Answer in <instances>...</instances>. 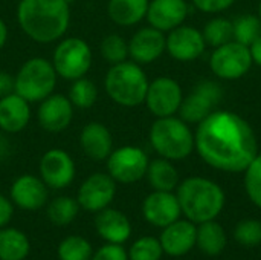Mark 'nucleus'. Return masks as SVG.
<instances>
[{
  "instance_id": "nucleus-23",
  "label": "nucleus",
  "mask_w": 261,
  "mask_h": 260,
  "mask_svg": "<svg viewBox=\"0 0 261 260\" xmlns=\"http://www.w3.org/2000/svg\"><path fill=\"white\" fill-rule=\"evenodd\" d=\"M31 121V103L12 92L0 98V130L5 133H20Z\"/></svg>"
},
{
  "instance_id": "nucleus-25",
  "label": "nucleus",
  "mask_w": 261,
  "mask_h": 260,
  "mask_svg": "<svg viewBox=\"0 0 261 260\" xmlns=\"http://www.w3.org/2000/svg\"><path fill=\"white\" fill-rule=\"evenodd\" d=\"M145 178L150 187L158 192H174L180 182L179 172L173 166V161L161 156L148 162Z\"/></svg>"
},
{
  "instance_id": "nucleus-27",
  "label": "nucleus",
  "mask_w": 261,
  "mask_h": 260,
  "mask_svg": "<svg viewBox=\"0 0 261 260\" xmlns=\"http://www.w3.org/2000/svg\"><path fill=\"white\" fill-rule=\"evenodd\" d=\"M31 253L29 238L18 228H0V260H24Z\"/></svg>"
},
{
  "instance_id": "nucleus-38",
  "label": "nucleus",
  "mask_w": 261,
  "mask_h": 260,
  "mask_svg": "<svg viewBox=\"0 0 261 260\" xmlns=\"http://www.w3.org/2000/svg\"><path fill=\"white\" fill-rule=\"evenodd\" d=\"M191 2L202 12L217 14V12H223L228 8H231L236 0H191Z\"/></svg>"
},
{
  "instance_id": "nucleus-2",
  "label": "nucleus",
  "mask_w": 261,
  "mask_h": 260,
  "mask_svg": "<svg viewBox=\"0 0 261 260\" xmlns=\"http://www.w3.org/2000/svg\"><path fill=\"white\" fill-rule=\"evenodd\" d=\"M17 23L32 41L49 44L61 40L70 25L67 0H20Z\"/></svg>"
},
{
  "instance_id": "nucleus-24",
  "label": "nucleus",
  "mask_w": 261,
  "mask_h": 260,
  "mask_svg": "<svg viewBox=\"0 0 261 260\" xmlns=\"http://www.w3.org/2000/svg\"><path fill=\"white\" fill-rule=\"evenodd\" d=\"M148 3L150 0H109L107 15L118 26H135L145 18Z\"/></svg>"
},
{
  "instance_id": "nucleus-22",
  "label": "nucleus",
  "mask_w": 261,
  "mask_h": 260,
  "mask_svg": "<svg viewBox=\"0 0 261 260\" xmlns=\"http://www.w3.org/2000/svg\"><path fill=\"white\" fill-rule=\"evenodd\" d=\"M95 230L98 236L107 244L124 245L132 236V224L128 218L116 208L107 207L96 213Z\"/></svg>"
},
{
  "instance_id": "nucleus-21",
  "label": "nucleus",
  "mask_w": 261,
  "mask_h": 260,
  "mask_svg": "<svg viewBox=\"0 0 261 260\" xmlns=\"http://www.w3.org/2000/svg\"><path fill=\"white\" fill-rule=\"evenodd\" d=\"M80 147L89 159L95 162L106 161L113 152L112 132L106 124L90 121L80 132Z\"/></svg>"
},
{
  "instance_id": "nucleus-20",
  "label": "nucleus",
  "mask_w": 261,
  "mask_h": 260,
  "mask_svg": "<svg viewBox=\"0 0 261 260\" xmlns=\"http://www.w3.org/2000/svg\"><path fill=\"white\" fill-rule=\"evenodd\" d=\"M188 11L187 0H150L145 18L150 26L162 32H170L184 25Z\"/></svg>"
},
{
  "instance_id": "nucleus-13",
  "label": "nucleus",
  "mask_w": 261,
  "mask_h": 260,
  "mask_svg": "<svg viewBox=\"0 0 261 260\" xmlns=\"http://www.w3.org/2000/svg\"><path fill=\"white\" fill-rule=\"evenodd\" d=\"M40 178L52 190H63L69 187L76 175L73 158L63 149H49L43 153L38 164Z\"/></svg>"
},
{
  "instance_id": "nucleus-33",
  "label": "nucleus",
  "mask_w": 261,
  "mask_h": 260,
  "mask_svg": "<svg viewBox=\"0 0 261 260\" xmlns=\"http://www.w3.org/2000/svg\"><path fill=\"white\" fill-rule=\"evenodd\" d=\"M99 52L104 61L110 66L128 60V41L119 34H109L99 44Z\"/></svg>"
},
{
  "instance_id": "nucleus-41",
  "label": "nucleus",
  "mask_w": 261,
  "mask_h": 260,
  "mask_svg": "<svg viewBox=\"0 0 261 260\" xmlns=\"http://www.w3.org/2000/svg\"><path fill=\"white\" fill-rule=\"evenodd\" d=\"M249 51H251V57H252V61L260 66L261 67V35L249 46Z\"/></svg>"
},
{
  "instance_id": "nucleus-17",
  "label": "nucleus",
  "mask_w": 261,
  "mask_h": 260,
  "mask_svg": "<svg viewBox=\"0 0 261 260\" xmlns=\"http://www.w3.org/2000/svg\"><path fill=\"white\" fill-rule=\"evenodd\" d=\"M142 216L150 225L158 228H165L180 219L182 210L176 193L153 190L142 202Z\"/></svg>"
},
{
  "instance_id": "nucleus-39",
  "label": "nucleus",
  "mask_w": 261,
  "mask_h": 260,
  "mask_svg": "<svg viewBox=\"0 0 261 260\" xmlns=\"http://www.w3.org/2000/svg\"><path fill=\"white\" fill-rule=\"evenodd\" d=\"M14 216V204L9 198L0 195V228L6 227Z\"/></svg>"
},
{
  "instance_id": "nucleus-9",
  "label": "nucleus",
  "mask_w": 261,
  "mask_h": 260,
  "mask_svg": "<svg viewBox=\"0 0 261 260\" xmlns=\"http://www.w3.org/2000/svg\"><path fill=\"white\" fill-rule=\"evenodd\" d=\"M252 63L254 61L249 48L234 40L219 48H214V52L210 58V67L213 74L228 81L245 77L249 72Z\"/></svg>"
},
{
  "instance_id": "nucleus-35",
  "label": "nucleus",
  "mask_w": 261,
  "mask_h": 260,
  "mask_svg": "<svg viewBox=\"0 0 261 260\" xmlns=\"http://www.w3.org/2000/svg\"><path fill=\"white\" fill-rule=\"evenodd\" d=\"M245 173V190L251 202L261 208V153L252 159Z\"/></svg>"
},
{
  "instance_id": "nucleus-26",
  "label": "nucleus",
  "mask_w": 261,
  "mask_h": 260,
  "mask_svg": "<svg viewBox=\"0 0 261 260\" xmlns=\"http://www.w3.org/2000/svg\"><path fill=\"white\" fill-rule=\"evenodd\" d=\"M196 245L206 256L222 254L228 245V239H226V233L223 227L216 219L197 224Z\"/></svg>"
},
{
  "instance_id": "nucleus-19",
  "label": "nucleus",
  "mask_w": 261,
  "mask_h": 260,
  "mask_svg": "<svg viewBox=\"0 0 261 260\" xmlns=\"http://www.w3.org/2000/svg\"><path fill=\"white\" fill-rule=\"evenodd\" d=\"M197 225L188 219H177L173 224L162 228L161 245L164 254L171 257H182L196 247Z\"/></svg>"
},
{
  "instance_id": "nucleus-10",
  "label": "nucleus",
  "mask_w": 261,
  "mask_h": 260,
  "mask_svg": "<svg viewBox=\"0 0 261 260\" xmlns=\"http://www.w3.org/2000/svg\"><path fill=\"white\" fill-rule=\"evenodd\" d=\"M220 100L222 87L217 83L210 80L200 81L190 95L184 97L179 115L188 124H199L214 112Z\"/></svg>"
},
{
  "instance_id": "nucleus-1",
  "label": "nucleus",
  "mask_w": 261,
  "mask_h": 260,
  "mask_svg": "<svg viewBox=\"0 0 261 260\" xmlns=\"http://www.w3.org/2000/svg\"><path fill=\"white\" fill-rule=\"evenodd\" d=\"M194 150L210 167L226 173H243L258 153L251 124L229 110H214L197 124Z\"/></svg>"
},
{
  "instance_id": "nucleus-34",
  "label": "nucleus",
  "mask_w": 261,
  "mask_h": 260,
  "mask_svg": "<svg viewBox=\"0 0 261 260\" xmlns=\"http://www.w3.org/2000/svg\"><path fill=\"white\" fill-rule=\"evenodd\" d=\"M127 253L130 260H161L164 256L161 241L154 236H142L136 239Z\"/></svg>"
},
{
  "instance_id": "nucleus-4",
  "label": "nucleus",
  "mask_w": 261,
  "mask_h": 260,
  "mask_svg": "<svg viewBox=\"0 0 261 260\" xmlns=\"http://www.w3.org/2000/svg\"><path fill=\"white\" fill-rule=\"evenodd\" d=\"M148 78L141 64L125 60L109 67L104 77V89L113 103L122 107H136L144 104Z\"/></svg>"
},
{
  "instance_id": "nucleus-18",
  "label": "nucleus",
  "mask_w": 261,
  "mask_h": 260,
  "mask_svg": "<svg viewBox=\"0 0 261 260\" xmlns=\"http://www.w3.org/2000/svg\"><path fill=\"white\" fill-rule=\"evenodd\" d=\"M165 43V32L153 26L141 28L128 40V57L141 66L150 64L164 55Z\"/></svg>"
},
{
  "instance_id": "nucleus-29",
  "label": "nucleus",
  "mask_w": 261,
  "mask_h": 260,
  "mask_svg": "<svg viewBox=\"0 0 261 260\" xmlns=\"http://www.w3.org/2000/svg\"><path fill=\"white\" fill-rule=\"evenodd\" d=\"M93 254L92 244L80 236V234H70L66 236L57 248V256L60 260H90Z\"/></svg>"
},
{
  "instance_id": "nucleus-15",
  "label": "nucleus",
  "mask_w": 261,
  "mask_h": 260,
  "mask_svg": "<svg viewBox=\"0 0 261 260\" xmlns=\"http://www.w3.org/2000/svg\"><path fill=\"white\" fill-rule=\"evenodd\" d=\"M9 199L12 201L14 207L26 211H35L47 205L49 187L40 176L24 173L11 184Z\"/></svg>"
},
{
  "instance_id": "nucleus-8",
  "label": "nucleus",
  "mask_w": 261,
  "mask_h": 260,
  "mask_svg": "<svg viewBox=\"0 0 261 260\" xmlns=\"http://www.w3.org/2000/svg\"><path fill=\"white\" fill-rule=\"evenodd\" d=\"M147 153L136 146H122L113 149L106 159L107 173L116 181V184H135L145 178L148 169Z\"/></svg>"
},
{
  "instance_id": "nucleus-40",
  "label": "nucleus",
  "mask_w": 261,
  "mask_h": 260,
  "mask_svg": "<svg viewBox=\"0 0 261 260\" xmlns=\"http://www.w3.org/2000/svg\"><path fill=\"white\" fill-rule=\"evenodd\" d=\"M15 92V78L8 70H0V98Z\"/></svg>"
},
{
  "instance_id": "nucleus-7",
  "label": "nucleus",
  "mask_w": 261,
  "mask_h": 260,
  "mask_svg": "<svg viewBox=\"0 0 261 260\" xmlns=\"http://www.w3.org/2000/svg\"><path fill=\"white\" fill-rule=\"evenodd\" d=\"M50 61L58 77L73 81L86 77L90 70L93 61L92 48L81 37H63L58 40Z\"/></svg>"
},
{
  "instance_id": "nucleus-5",
  "label": "nucleus",
  "mask_w": 261,
  "mask_h": 260,
  "mask_svg": "<svg viewBox=\"0 0 261 260\" xmlns=\"http://www.w3.org/2000/svg\"><path fill=\"white\" fill-rule=\"evenodd\" d=\"M148 138L154 152L170 161H182L194 150V133L188 123L176 115L156 118Z\"/></svg>"
},
{
  "instance_id": "nucleus-6",
  "label": "nucleus",
  "mask_w": 261,
  "mask_h": 260,
  "mask_svg": "<svg viewBox=\"0 0 261 260\" xmlns=\"http://www.w3.org/2000/svg\"><path fill=\"white\" fill-rule=\"evenodd\" d=\"M14 78L15 93L32 104L40 103L54 93L58 75L50 60L44 57H32L20 66Z\"/></svg>"
},
{
  "instance_id": "nucleus-16",
  "label": "nucleus",
  "mask_w": 261,
  "mask_h": 260,
  "mask_svg": "<svg viewBox=\"0 0 261 260\" xmlns=\"http://www.w3.org/2000/svg\"><path fill=\"white\" fill-rule=\"evenodd\" d=\"M38 124L49 133H60L66 130L73 120V104L67 95L52 93L38 103Z\"/></svg>"
},
{
  "instance_id": "nucleus-43",
  "label": "nucleus",
  "mask_w": 261,
  "mask_h": 260,
  "mask_svg": "<svg viewBox=\"0 0 261 260\" xmlns=\"http://www.w3.org/2000/svg\"><path fill=\"white\" fill-rule=\"evenodd\" d=\"M258 17H260V20H261V2H260V5H258Z\"/></svg>"
},
{
  "instance_id": "nucleus-32",
  "label": "nucleus",
  "mask_w": 261,
  "mask_h": 260,
  "mask_svg": "<svg viewBox=\"0 0 261 260\" xmlns=\"http://www.w3.org/2000/svg\"><path fill=\"white\" fill-rule=\"evenodd\" d=\"M232 29H234V41L249 48L261 35L260 17L251 14L240 15L232 21Z\"/></svg>"
},
{
  "instance_id": "nucleus-36",
  "label": "nucleus",
  "mask_w": 261,
  "mask_h": 260,
  "mask_svg": "<svg viewBox=\"0 0 261 260\" xmlns=\"http://www.w3.org/2000/svg\"><path fill=\"white\" fill-rule=\"evenodd\" d=\"M234 239L243 247H257L261 244V222L257 219H243L234 228Z\"/></svg>"
},
{
  "instance_id": "nucleus-3",
  "label": "nucleus",
  "mask_w": 261,
  "mask_h": 260,
  "mask_svg": "<svg viewBox=\"0 0 261 260\" xmlns=\"http://www.w3.org/2000/svg\"><path fill=\"white\" fill-rule=\"evenodd\" d=\"M176 190L182 215L196 225L214 221L225 208L226 198L223 188L208 178H187L179 182Z\"/></svg>"
},
{
  "instance_id": "nucleus-11",
  "label": "nucleus",
  "mask_w": 261,
  "mask_h": 260,
  "mask_svg": "<svg viewBox=\"0 0 261 260\" xmlns=\"http://www.w3.org/2000/svg\"><path fill=\"white\" fill-rule=\"evenodd\" d=\"M182 100V87L176 80L170 77H158L150 81L144 103L151 115H154L156 118H164L176 115L179 112Z\"/></svg>"
},
{
  "instance_id": "nucleus-37",
  "label": "nucleus",
  "mask_w": 261,
  "mask_h": 260,
  "mask_svg": "<svg viewBox=\"0 0 261 260\" xmlns=\"http://www.w3.org/2000/svg\"><path fill=\"white\" fill-rule=\"evenodd\" d=\"M90 260H130L128 253L119 244H104L96 251H93Z\"/></svg>"
},
{
  "instance_id": "nucleus-28",
  "label": "nucleus",
  "mask_w": 261,
  "mask_h": 260,
  "mask_svg": "<svg viewBox=\"0 0 261 260\" xmlns=\"http://www.w3.org/2000/svg\"><path fill=\"white\" fill-rule=\"evenodd\" d=\"M80 210L81 207L76 198H70V196H57L46 205L47 219L57 227H64L72 224L76 219Z\"/></svg>"
},
{
  "instance_id": "nucleus-30",
  "label": "nucleus",
  "mask_w": 261,
  "mask_h": 260,
  "mask_svg": "<svg viewBox=\"0 0 261 260\" xmlns=\"http://www.w3.org/2000/svg\"><path fill=\"white\" fill-rule=\"evenodd\" d=\"M67 98L76 109H90L98 100V86L87 77L72 81Z\"/></svg>"
},
{
  "instance_id": "nucleus-14",
  "label": "nucleus",
  "mask_w": 261,
  "mask_h": 260,
  "mask_svg": "<svg viewBox=\"0 0 261 260\" xmlns=\"http://www.w3.org/2000/svg\"><path fill=\"white\" fill-rule=\"evenodd\" d=\"M206 43L202 31L194 26L180 25L171 29L167 35L165 51L168 55L177 61H193L197 60L205 52Z\"/></svg>"
},
{
  "instance_id": "nucleus-42",
  "label": "nucleus",
  "mask_w": 261,
  "mask_h": 260,
  "mask_svg": "<svg viewBox=\"0 0 261 260\" xmlns=\"http://www.w3.org/2000/svg\"><path fill=\"white\" fill-rule=\"evenodd\" d=\"M8 41V25L5 23L3 18H0V51L5 48Z\"/></svg>"
},
{
  "instance_id": "nucleus-31",
  "label": "nucleus",
  "mask_w": 261,
  "mask_h": 260,
  "mask_svg": "<svg viewBox=\"0 0 261 260\" xmlns=\"http://www.w3.org/2000/svg\"><path fill=\"white\" fill-rule=\"evenodd\" d=\"M203 38L205 43L211 48H219L222 44H226L234 40V29H232V21L225 18V17H214L210 20L203 31Z\"/></svg>"
},
{
  "instance_id": "nucleus-12",
  "label": "nucleus",
  "mask_w": 261,
  "mask_h": 260,
  "mask_svg": "<svg viewBox=\"0 0 261 260\" xmlns=\"http://www.w3.org/2000/svg\"><path fill=\"white\" fill-rule=\"evenodd\" d=\"M116 196V181L102 172L92 173L87 176L76 193V201L80 207L89 213H98L113 202Z\"/></svg>"
}]
</instances>
